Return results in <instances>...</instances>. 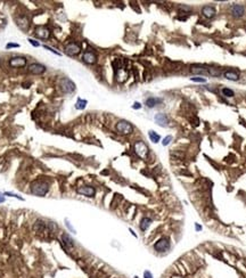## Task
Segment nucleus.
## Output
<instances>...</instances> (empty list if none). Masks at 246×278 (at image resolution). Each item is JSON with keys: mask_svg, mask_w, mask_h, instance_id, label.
Wrapping results in <instances>:
<instances>
[{"mask_svg": "<svg viewBox=\"0 0 246 278\" xmlns=\"http://www.w3.org/2000/svg\"><path fill=\"white\" fill-rule=\"evenodd\" d=\"M49 185L45 181H35L31 186V193L35 196H45L48 193Z\"/></svg>", "mask_w": 246, "mask_h": 278, "instance_id": "nucleus-1", "label": "nucleus"}, {"mask_svg": "<svg viewBox=\"0 0 246 278\" xmlns=\"http://www.w3.org/2000/svg\"><path fill=\"white\" fill-rule=\"evenodd\" d=\"M116 130L121 135H129L133 131V127L131 123L125 121V120H121L116 124Z\"/></svg>", "mask_w": 246, "mask_h": 278, "instance_id": "nucleus-2", "label": "nucleus"}, {"mask_svg": "<svg viewBox=\"0 0 246 278\" xmlns=\"http://www.w3.org/2000/svg\"><path fill=\"white\" fill-rule=\"evenodd\" d=\"M59 86H60V90H62L64 93H71L75 90V84H74L73 81H71L69 78H64V79L60 80Z\"/></svg>", "mask_w": 246, "mask_h": 278, "instance_id": "nucleus-3", "label": "nucleus"}, {"mask_svg": "<svg viewBox=\"0 0 246 278\" xmlns=\"http://www.w3.org/2000/svg\"><path fill=\"white\" fill-rule=\"evenodd\" d=\"M169 248H170V242L166 237H163V238L158 239V241L154 244V250H155L156 252H160V253L166 252Z\"/></svg>", "mask_w": 246, "mask_h": 278, "instance_id": "nucleus-4", "label": "nucleus"}, {"mask_svg": "<svg viewBox=\"0 0 246 278\" xmlns=\"http://www.w3.org/2000/svg\"><path fill=\"white\" fill-rule=\"evenodd\" d=\"M135 152L137 153V155L144 159L148 154V147L144 141H137L135 144Z\"/></svg>", "mask_w": 246, "mask_h": 278, "instance_id": "nucleus-5", "label": "nucleus"}, {"mask_svg": "<svg viewBox=\"0 0 246 278\" xmlns=\"http://www.w3.org/2000/svg\"><path fill=\"white\" fill-rule=\"evenodd\" d=\"M80 51H81L80 45H78V43H75V42H71L65 47V54L69 55V56H75V55H78Z\"/></svg>", "mask_w": 246, "mask_h": 278, "instance_id": "nucleus-6", "label": "nucleus"}, {"mask_svg": "<svg viewBox=\"0 0 246 278\" xmlns=\"http://www.w3.org/2000/svg\"><path fill=\"white\" fill-rule=\"evenodd\" d=\"M9 65L12 67H24L26 65V58L23 56H15L9 60Z\"/></svg>", "mask_w": 246, "mask_h": 278, "instance_id": "nucleus-7", "label": "nucleus"}, {"mask_svg": "<svg viewBox=\"0 0 246 278\" xmlns=\"http://www.w3.org/2000/svg\"><path fill=\"white\" fill-rule=\"evenodd\" d=\"M230 12H231V15L234 17H242L245 14V8H244L243 5H239V3H234L233 6L230 7Z\"/></svg>", "mask_w": 246, "mask_h": 278, "instance_id": "nucleus-8", "label": "nucleus"}, {"mask_svg": "<svg viewBox=\"0 0 246 278\" xmlns=\"http://www.w3.org/2000/svg\"><path fill=\"white\" fill-rule=\"evenodd\" d=\"M78 193L83 196H87V197H93L96 194V189L91 186H82V187L78 188Z\"/></svg>", "mask_w": 246, "mask_h": 278, "instance_id": "nucleus-9", "label": "nucleus"}, {"mask_svg": "<svg viewBox=\"0 0 246 278\" xmlns=\"http://www.w3.org/2000/svg\"><path fill=\"white\" fill-rule=\"evenodd\" d=\"M27 71H29L30 73H32V74L40 75V74H42V73L46 72V67L43 66V65H41V64H39V63H33V64H31L30 66H29Z\"/></svg>", "mask_w": 246, "mask_h": 278, "instance_id": "nucleus-10", "label": "nucleus"}, {"mask_svg": "<svg viewBox=\"0 0 246 278\" xmlns=\"http://www.w3.org/2000/svg\"><path fill=\"white\" fill-rule=\"evenodd\" d=\"M16 23H17V25H18V27L22 29L23 31H27L29 30V27H30V21H29V18L25 16L17 17Z\"/></svg>", "mask_w": 246, "mask_h": 278, "instance_id": "nucleus-11", "label": "nucleus"}, {"mask_svg": "<svg viewBox=\"0 0 246 278\" xmlns=\"http://www.w3.org/2000/svg\"><path fill=\"white\" fill-rule=\"evenodd\" d=\"M154 120H155V122H156L160 127H166L168 124H169V117H168L166 114H163V113H158V114H156L155 117H154Z\"/></svg>", "mask_w": 246, "mask_h": 278, "instance_id": "nucleus-12", "label": "nucleus"}, {"mask_svg": "<svg viewBox=\"0 0 246 278\" xmlns=\"http://www.w3.org/2000/svg\"><path fill=\"white\" fill-rule=\"evenodd\" d=\"M82 60L84 63L87 64H95L97 62V56H96V54L92 53V51H86V53L83 54V56H82Z\"/></svg>", "mask_w": 246, "mask_h": 278, "instance_id": "nucleus-13", "label": "nucleus"}, {"mask_svg": "<svg viewBox=\"0 0 246 278\" xmlns=\"http://www.w3.org/2000/svg\"><path fill=\"white\" fill-rule=\"evenodd\" d=\"M60 243L65 248H72L74 247V242L73 239L71 238L69 234H63L60 237Z\"/></svg>", "mask_w": 246, "mask_h": 278, "instance_id": "nucleus-14", "label": "nucleus"}, {"mask_svg": "<svg viewBox=\"0 0 246 278\" xmlns=\"http://www.w3.org/2000/svg\"><path fill=\"white\" fill-rule=\"evenodd\" d=\"M35 34H37L39 38H41V39H48V38L50 36V31L48 30L47 27L40 26L35 30Z\"/></svg>", "mask_w": 246, "mask_h": 278, "instance_id": "nucleus-15", "label": "nucleus"}, {"mask_svg": "<svg viewBox=\"0 0 246 278\" xmlns=\"http://www.w3.org/2000/svg\"><path fill=\"white\" fill-rule=\"evenodd\" d=\"M202 14H203L204 16L206 18H212V17L215 16V9H214V7H211V6H204L203 9H202Z\"/></svg>", "mask_w": 246, "mask_h": 278, "instance_id": "nucleus-16", "label": "nucleus"}, {"mask_svg": "<svg viewBox=\"0 0 246 278\" xmlns=\"http://www.w3.org/2000/svg\"><path fill=\"white\" fill-rule=\"evenodd\" d=\"M223 76L226 78L227 80H230V81H237L239 79V74L236 72V71H233V70H228L226 72L223 73Z\"/></svg>", "mask_w": 246, "mask_h": 278, "instance_id": "nucleus-17", "label": "nucleus"}, {"mask_svg": "<svg viewBox=\"0 0 246 278\" xmlns=\"http://www.w3.org/2000/svg\"><path fill=\"white\" fill-rule=\"evenodd\" d=\"M190 71L194 74H204V75L207 74V67L203 66V65H193Z\"/></svg>", "mask_w": 246, "mask_h": 278, "instance_id": "nucleus-18", "label": "nucleus"}, {"mask_svg": "<svg viewBox=\"0 0 246 278\" xmlns=\"http://www.w3.org/2000/svg\"><path fill=\"white\" fill-rule=\"evenodd\" d=\"M47 227V223L43 220H41V219H38L37 221H35V223H34V230L38 232H45V229H46Z\"/></svg>", "mask_w": 246, "mask_h": 278, "instance_id": "nucleus-19", "label": "nucleus"}, {"mask_svg": "<svg viewBox=\"0 0 246 278\" xmlns=\"http://www.w3.org/2000/svg\"><path fill=\"white\" fill-rule=\"evenodd\" d=\"M163 100L161 99V98H155V97H149V98H147L146 99V105L149 107V108H153L154 106L157 105V104L162 103Z\"/></svg>", "mask_w": 246, "mask_h": 278, "instance_id": "nucleus-20", "label": "nucleus"}, {"mask_svg": "<svg viewBox=\"0 0 246 278\" xmlns=\"http://www.w3.org/2000/svg\"><path fill=\"white\" fill-rule=\"evenodd\" d=\"M150 223H152V219L145 217V218L141 219L139 227H140V229H141L143 232H145V230H147V229H148V227L150 226Z\"/></svg>", "mask_w": 246, "mask_h": 278, "instance_id": "nucleus-21", "label": "nucleus"}, {"mask_svg": "<svg viewBox=\"0 0 246 278\" xmlns=\"http://www.w3.org/2000/svg\"><path fill=\"white\" fill-rule=\"evenodd\" d=\"M221 70L218 69V67H207V74H211L212 76H220L221 75Z\"/></svg>", "mask_w": 246, "mask_h": 278, "instance_id": "nucleus-22", "label": "nucleus"}, {"mask_svg": "<svg viewBox=\"0 0 246 278\" xmlns=\"http://www.w3.org/2000/svg\"><path fill=\"white\" fill-rule=\"evenodd\" d=\"M148 136H149L150 140H152L153 142H155V144H157L161 139L160 135H157V133L155 132V131H153V130H149V131H148Z\"/></svg>", "mask_w": 246, "mask_h": 278, "instance_id": "nucleus-23", "label": "nucleus"}, {"mask_svg": "<svg viewBox=\"0 0 246 278\" xmlns=\"http://www.w3.org/2000/svg\"><path fill=\"white\" fill-rule=\"evenodd\" d=\"M87 102L86 99H81V98H79L77 102V104H75V108L77 109H84L86 108V106H87Z\"/></svg>", "mask_w": 246, "mask_h": 278, "instance_id": "nucleus-24", "label": "nucleus"}, {"mask_svg": "<svg viewBox=\"0 0 246 278\" xmlns=\"http://www.w3.org/2000/svg\"><path fill=\"white\" fill-rule=\"evenodd\" d=\"M222 93H223V96H226V97H234V96H235V93H234L231 89H229V88H223Z\"/></svg>", "mask_w": 246, "mask_h": 278, "instance_id": "nucleus-25", "label": "nucleus"}, {"mask_svg": "<svg viewBox=\"0 0 246 278\" xmlns=\"http://www.w3.org/2000/svg\"><path fill=\"white\" fill-rule=\"evenodd\" d=\"M190 80L194 81V82H198V83H205L206 82L205 78H201V76H195V78H192Z\"/></svg>", "mask_w": 246, "mask_h": 278, "instance_id": "nucleus-26", "label": "nucleus"}, {"mask_svg": "<svg viewBox=\"0 0 246 278\" xmlns=\"http://www.w3.org/2000/svg\"><path fill=\"white\" fill-rule=\"evenodd\" d=\"M171 140H172V136H166L165 138L163 139V141H162V145L163 146H168L171 142Z\"/></svg>", "mask_w": 246, "mask_h": 278, "instance_id": "nucleus-27", "label": "nucleus"}, {"mask_svg": "<svg viewBox=\"0 0 246 278\" xmlns=\"http://www.w3.org/2000/svg\"><path fill=\"white\" fill-rule=\"evenodd\" d=\"M179 8H180V10H182L183 13H185V12H188V13H190V12H192V7H189V6H185V5H181Z\"/></svg>", "mask_w": 246, "mask_h": 278, "instance_id": "nucleus-28", "label": "nucleus"}, {"mask_svg": "<svg viewBox=\"0 0 246 278\" xmlns=\"http://www.w3.org/2000/svg\"><path fill=\"white\" fill-rule=\"evenodd\" d=\"M3 195H6V196H10V197H16V199H21V201H23V199H22V197H21V196H18L17 195V194H13V193H5V194H3Z\"/></svg>", "mask_w": 246, "mask_h": 278, "instance_id": "nucleus-29", "label": "nucleus"}, {"mask_svg": "<svg viewBox=\"0 0 246 278\" xmlns=\"http://www.w3.org/2000/svg\"><path fill=\"white\" fill-rule=\"evenodd\" d=\"M20 47V45L18 43H8L6 46L7 49H10V48H18Z\"/></svg>", "mask_w": 246, "mask_h": 278, "instance_id": "nucleus-30", "label": "nucleus"}, {"mask_svg": "<svg viewBox=\"0 0 246 278\" xmlns=\"http://www.w3.org/2000/svg\"><path fill=\"white\" fill-rule=\"evenodd\" d=\"M43 48H45V49H47V50H49V51H51V53L56 54V55H58V56H59V55H60V54L58 53V51H56V50H54L53 48H50V47H48V46H43Z\"/></svg>", "mask_w": 246, "mask_h": 278, "instance_id": "nucleus-31", "label": "nucleus"}, {"mask_svg": "<svg viewBox=\"0 0 246 278\" xmlns=\"http://www.w3.org/2000/svg\"><path fill=\"white\" fill-rule=\"evenodd\" d=\"M144 278H153V275L150 271L146 270V271H144Z\"/></svg>", "mask_w": 246, "mask_h": 278, "instance_id": "nucleus-32", "label": "nucleus"}, {"mask_svg": "<svg viewBox=\"0 0 246 278\" xmlns=\"http://www.w3.org/2000/svg\"><path fill=\"white\" fill-rule=\"evenodd\" d=\"M29 42H30L31 45H32V46H34V47H39V46H40V45H39V42H38V41H35V40H33V39H29Z\"/></svg>", "mask_w": 246, "mask_h": 278, "instance_id": "nucleus-33", "label": "nucleus"}, {"mask_svg": "<svg viewBox=\"0 0 246 278\" xmlns=\"http://www.w3.org/2000/svg\"><path fill=\"white\" fill-rule=\"evenodd\" d=\"M132 108H133V109H139V108H141V104H140V103H137V102H136V103H135V104H133V105H132Z\"/></svg>", "mask_w": 246, "mask_h": 278, "instance_id": "nucleus-34", "label": "nucleus"}, {"mask_svg": "<svg viewBox=\"0 0 246 278\" xmlns=\"http://www.w3.org/2000/svg\"><path fill=\"white\" fill-rule=\"evenodd\" d=\"M195 229H196V232H201L202 230V226H200L198 223H195Z\"/></svg>", "mask_w": 246, "mask_h": 278, "instance_id": "nucleus-35", "label": "nucleus"}, {"mask_svg": "<svg viewBox=\"0 0 246 278\" xmlns=\"http://www.w3.org/2000/svg\"><path fill=\"white\" fill-rule=\"evenodd\" d=\"M5 202V197L2 196V194H0V203H3Z\"/></svg>", "mask_w": 246, "mask_h": 278, "instance_id": "nucleus-36", "label": "nucleus"}, {"mask_svg": "<svg viewBox=\"0 0 246 278\" xmlns=\"http://www.w3.org/2000/svg\"><path fill=\"white\" fill-rule=\"evenodd\" d=\"M129 230H130V232H131V234H132V235H133V236H135V237H137V235H136V232H133V230H132V229H131V228H130V229H129Z\"/></svg>", "mask_w": 246, "mask_h": 278, "instance_id": "nucleus-37", "label": "nucleus"}]
</instances>
